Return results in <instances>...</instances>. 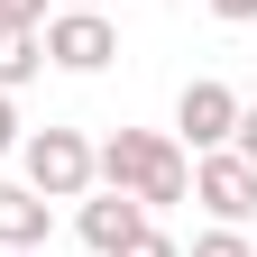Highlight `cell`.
Returning a JSON list of instances; mask_svg holds the SVG:
<instances>
[{
  "instance_id": "obj_1",
  "label": "cell",
  "mask_w": 257,
  "mask_h": 257,
  "mask_svg": "<svg viewBox=\"0 0 257 257\" xmlns=\"http://www.w3.org/2000/svg\"><path fill=\"white\" fill-rule=\"evenodd\" d=\"M92 184H110V193H128V202H147V211H175L193 193V156L166 128H110V138L92 147Z\"/></svg>"
},
{
  "instance_id": "obj_2",
  "label": "cell",
  "mask_w": 257,
  "mask_h": 257,
  "mask_svg": "<svg viewBox=\"0 0 257 257\" xmlns=\"http://www.w3.org/2000/svg\"><path fill=\"white\" fill-rule=\"evenodd\" d=\"M19 184L28 193H46V202H83V193H92V138H83V128H28V138H19Z\"/></svg>"
},
{
  "instance_id": "obj_3",
  "label": "cell",
  "mask_w": 257,
  "mask_h": 257,
  "mask_svg": "<svg viewBox=\"0 0 257 257\" xmlns=\"http://www.w3.org/2000/svg\"><path fill=\"white\" fill-rule=\"evenodd\" d=\"M37 46H46L55 74H101V64L119 55V28H110V10H46L37 19Z\"/></svg>"
},
{
  "instance_id": "obj_4",
  "label": "cell",
  "mask_w": 257,
  "mask_h": 257,
  "mask_svg": "<svg viewBox=\"0 0 257 257\" xmlns=\"http://www.w3.org/2000/svg\"><path fill=\"white\" fill-rule=\"evenodd\" d=\"M184 202H202L220 230H248V220H257V166H248L239 147L193 156V193H184Z\"/></svg>"
},
{
  "instance_id": "obj_5",
  "label": "cell",
  "mask_w": 257,
  "mask_h": 257,
  "mask_svg": "<svg viewBox=\"0 0 257 257\" xmlns=\"http://www.w3.org/2000/svg\"><path fill=\"white\" fill-rule=\"evenodd\" d=\"M230 128H239V92L220 83V74H193V83L175 92V128H166V138H175L184 156H211V147H230Z\"/></svg>"
},
{
  "instance_id": "obj_6",
  "label": "cell",
  "mask_w": 257,
  "mask_h": 257,
  "mask_svg": "<svg viewBox=\"0 0 257 257\" xmlns=\"http://www.w3.org/2000/svg\"><path fill=\"white\" fill-rule=\"evenodd\" d=\"M147 220H156L147 202H128V193H110V184H92V193H83V211H74V230H83V248H92V257H110V248L138 239Z\"/></svg>"
},
{
  "instance_id": "obj_7",
  "label": "cell",
  "mask_w": 257,
  "mask_h": 257,
  "mask_svg": "<svg viewBox=\"0 0 257 257\" xmlns=\"http://www.w3.org/2000/svg\"><path fill=\"white\" fill-rule=\"evenodd\" d=\"M55 239V202L28 193L19 175H0V248H46Z\"/></svg>"
},
{
  "instance_id": "obj_8",
  "label": "cell",
  "mask_w": 257,
  "mask_h": 257,
  "mask_svg": "<svg viewBox=\"0 0 257 257\" xmlns=\"http://www.w3.org/2000/svg\"><path fill=\"white\" fill-rule=\"evenodd\" d=\"M37 74H46V46H37V28L0 19V92H28Z\"/></svg>"
},
{
  "instance_id": "obj_9",
  "label": "cell",
  "mask_w": 257,
  "mask_h": 257,
  "mask_svg": "<svg viewBox=\"0 0 257 257\" xmlns=\"http://www.w3.org/2000/svg\"><path fill=\"white\" fill-rule=\"evenodd\" d=\"M184 257H257V248H248V230H220V220H211V230L193 239Z\"/></svg>"
},
{
  "instance_id": "obj_10",
  "label": "cell",
  "mask_w": 257,
  "mask_h": 257,
  "mask_svg": "<svg viewBox=\"0 0 257 257\" xmlns=\"http://www.w3.org/2000/svg\"><path fill=\"white\" fill-rule=\"evenodd\" d=\"M110 257H184V248H175V239H166V230H156V220H147V230L128 239V248H110Z\"/></svg>"
},
{
  "instance_id": "obj_11",
  "label": "cell",
  "mask_w": 257,
  "mask_h": 257,
  "mask_svg": "<svg viewBox=\"0 0 257 257\" xmlns=\"http://www.w3.org/2000/svg\"><path fill=\"white\" fill-rule=\"evenodd\" d=\"M19 138H28V119H19V92H0V156H19Z\"/></svg>"
},
{
  "instance_id": "obj_12",
  "label": "cell",
  "mask_w": 257,
  "mask_h": 257,
  "mask_svg": "<svg viewBox=\"0 0 257 257\" xmlns=\"http://www.w3.org/2000/svg\"><path fill=\"white\" fill-rule=\"evenodd\" d=\"M230 147H239L248 166H257V101H239V128H230Z\"/></svg>"
},
{
  "instance_id": "obj_13",
  "label": "cell",
  "mask_w": 257,
  "mask_h": 257,
  "mask_svg": "<svg viewBox=\"0 0 257 257\" xmlns=\"http://www.w3.org/2000/svg\"><path fill=\"white\" fill-rule=\"evenodd\" d=\"M202 10H211L220 28H248V19H257V0H202Z\"/></svg>"
},
{
  "instance_id": "obj_14",
  "label": "cell",
  "mask_w": 257,
  "mask_h": 257,
  "mask_svg": "<svg viewBox=\"0 0 257 257\" xmlns=\"http://www.w3.org/2000/svg\"><path fill=\"white\" fill-rule=\"evenodd\" d=\"M0 19H19V28H37V19H46V0H0Z\"/></svg>"
},
{
  "instance_id": "obj_15",
  "label": "cell",
  "mask_w": 257,
  "mask_h": 257,
  "mask_svg": "<svg viewBox=\"0 0 257 257\" xmlns=\"http://www.w3.org/2000/svg\"><path fill=\"white\" fill-rule=\"evenodd\" d=\"M55 10H101V0H55Z\"/></svg>"
},
{
  "instance_id": "obj_16",
  "label": "cell",
  "mask_w": 257,
  "mask_h": 257,
  "mask_svg": "<svg viewBox=\"0 0 257 257\" xmlns=\"http://www.w3.org/2000/svg\"><path fill=\"white\" fill-rule=\"evenodd\" d=\"M0 257H46V248H0Z\"/></svg>"
}]
</instances>
